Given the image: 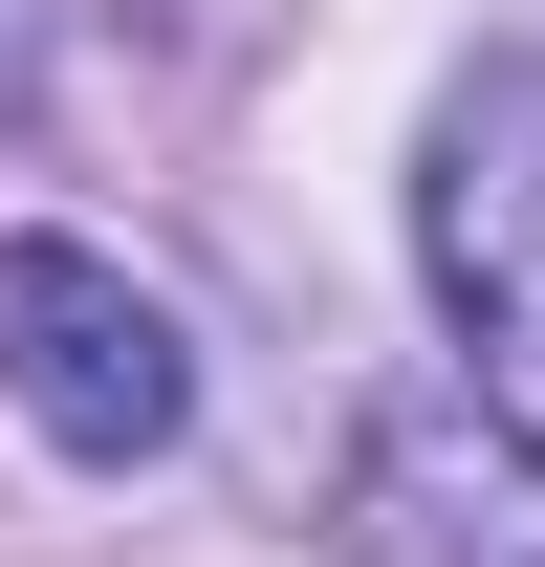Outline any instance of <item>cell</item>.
<instances>
[{
  "mask_svg": "<svg viewBox=\"0 0 545 567\" xmlns=\"http://www.w3.org/2000/svg\"><path fill=\"white\" fill-rule=\"evenodd\" d=\"M0 44H22V0H0Z\"/></svg>",
  "mask_w": 545,
  "mask_h": 567,
  "instance_id": "4",
  "label": "cell"
},
{
  "mask_svg": "<svg viewBox=\"0 0 545 567\" xmlns=\"http://www.w3.org/2000/svg\"><path fill=\"white\" fill-rule=\"evenodd\" d=\"M0 393L66 436V458H110V481L197 436V350H175V306L110 240H0Z\"/></svg>",
  "mask_w": 545,
  "mask_h": 567,
  "instance_id": "1",
  "label": "cell"
},
{
  "mask_svg": "<svg viewBox=\"0 0 545 567\" xmlns=\"http://www.w3.org/2000/svg\"><path fill=\"white\" fill-rule=\"evenodd\" d=\"M349 546L371 567H545V415L480 371H414L349 415Z\"/></svg>",
  "mask_w": 545,
  "mask_h": 567,
  "instance_id": "2",
  "label": "cell"
},
{
  "mask_svg": "<svg viewBox=\"0 0 545 567\" xmlns=\"http://www.w3.org/2000/svg\"><path fill=\"white\" fill-rule=\"evenodd\" d=\"M414 240H436V306L480 328V371H502V393H545V44H502V66L436 110Z\"/></svg>",
  "mask_w": 545,
  "mask_h": 567,
  "instance_id": "3",
  "label": "cell"
}]
</instances>
